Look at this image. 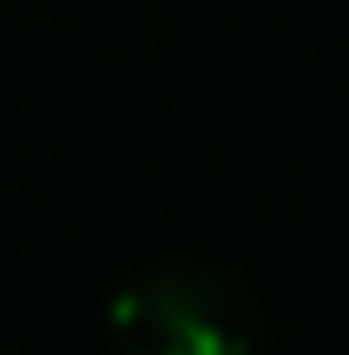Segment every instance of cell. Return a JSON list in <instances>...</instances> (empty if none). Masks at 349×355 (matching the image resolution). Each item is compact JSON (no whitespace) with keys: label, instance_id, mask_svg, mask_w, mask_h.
I'll return each instance as SVG.
<instances>
[{"label":"cell","instance_id":"cell-1","mask_svg":"<svg viewBox=\"0 0 349 355\" xmlns=\"http://www.w3.org/2000/svg\"><path fill=\"white\" fill-rule=\"evenodd\" d=\"M119 355H250L257 303L231 270L158 263L139 270L105 309Z\"/></svg>","mask_w":349,"mask_h":355}]
</instances>
